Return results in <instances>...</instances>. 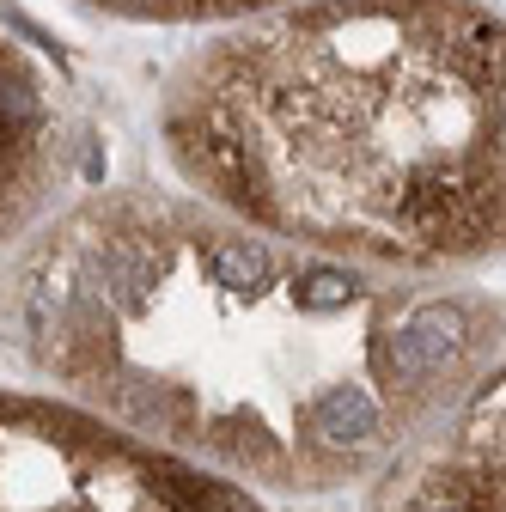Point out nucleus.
<instances>
[{
	"mask_svg": "<svg viewBox=\"0 0 506 512\" xmlns=\"http://www.w3.org/2000/svg\"><path fill=\"white\" fill-rule=\"evenodd\" d=\"M214 214L385 275L476 269L506 232V43L482 0H299L214 31L159 92Z\"/></svg>",
	"mask_w": 506,
	"mask_h": 512,
	"instance_id": "f257e3e1",
	"label": "nucleus"
},
{
	"mask_svg": "<svg viewBox=\"0 0 506 512\" xmlns=\"http://www.w3.org/2000/svg\"><path fill=\"white\" fill-rule=\"evenodd\" d=\"M0 512H263L74 409L0 397Z\"/></svg>",
	"mask_w": 506,
	"mask_h": 512,
	"instance_id": "f03ea898",
	"label": "nucleus"
},
{
	"mask_svg": "<svg viewBox=\"0 0 506 512\" xmlns=\"http://www.w3.org/2000/svg\"><path fill=\"white\" fill-rule=\"evenodd\" d=\"M68 177V116L37 61L0 31V244L43 226Z\"/></svg>",
	"mask_w": 506,
	"mask_h": 512,
	"instance_id": "7ed1b4c3",
	"label": "nucleus"
},
{
	"mask_svg": "<svg viewBox=\"0 0 506 512\" xmlns=\"http://www.w3.org/2000/svg\"><path fill=\"white\" fill-rule=\"evenodd\" d=\"M92 13L110 19H135V25H238V19H257L275 7H299V0H80Z\"/></svg>",
	"mask_w": 506,
	"mask_h": 512,
	"instance_id": "20e7f679",
	"label": "nucleus"
}]
</instances>
